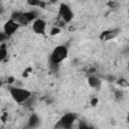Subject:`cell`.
<instances>
[{
    "instance_id": "obj_12",
    "label": "cell",
    "mask_w": 129,
    "mask_h": 129,
    "mask_svg": "<svg viewBox=\"0 0 129 129\" xmlns=\"http://www.w3.org/2000/svg\"><path fill=\"white\" fill-rule=\"evenodd\" d=\"M27 4L30 6H42L43 7V4L41 3L40 0H27Z\"/></svg>"
},
{
    "instance_id": "obj_13",
    "label": "cell",
    "mask_w": 129,
    "mask_h": 129,
    "mask_svg": "<svg viewBox=\"0 0 129 129\" xmlns=\"http://www.w3.org/2000/svg\"><path fill=\"white\" fill-rule=\"evenodd\" d=\"M59 32H60V28H59V27H53V28L50 30V35L54 36V35L59 34Z\"/></svg>"
},
{
    "instance_id": "obj_19",
    "label": "cell",
    "mask_w": 129,
    "mask_h": 129,
    "mask_svg": "<svg viewBox=\"0 0 129 129\" xmlns=\"http://www.w3.org/2000/svg\"><path fill=\"white\" fill-rule=\"evenodd\" d=\"M50 1H51V2H55L56 0H50Z\"/></svg>"
},
{
    "instance_id": "obj_5",
    "label": "cell",
    "mask_w": 129,
    "mask_h": 129,
    "mask_svg": "<svg viewBox=\"0 0 129 129\" xmlns=\"http://www.w3.org/2000/svg\"><path fill=\"white\" fill-rule=\"evenodd\" d=\"M19 27H20V24L10 18L9 20H7L5 22V24L3 26V32L9 37V36L13 35L19 29Z\"/></svg>"
},
{
    "instance_id": "obj_18",
    "label": "cell",
    "mask_w": 129,
    "mask_h": 129,
    "mask_svg": "<svg viewBox=\"0 0 129 129\" xmlns=\"http://www.w3.org/2000/svg\"><path fill=\"white\" fill-rule=\"evenodd\" d=\"M2 86V79H1V77H0V87Z\"/></svg>"
},
{
    "instance_id": "obj_1",
    "label": "cell",
    "mask_w": 129,
    "mask_h": 129,
    "mask_svg": "<svg viewBox=\"0 0 129 129\" xmlns=\"http://www.w3.org/2000/svg\"><path fill=\"white\" fill-rule=\"evenodd\" d=\"M10 96L16 103L22 104V103L27 102L31 98V93L26 89L13 87L10 89Z\"/></svg>"
},
{
    "instance_id": "obj_8",
    "label": "cell",
    "mask_w": 129,
    "mask_h": 129,
    "mask_svg": "<svg viewBox=\"0 0 129 129\" xmlns=\"http://www.w3.org/2000/svg\"><path fill=\"white\" fill-rule=\"evenodd\" d=\"M88 84L91 88H94L96 90H99L101 87V80L97 77H90L88 79Z\"/></svg>"
},
{
    "instance_id": "obj_4",
    "label": "cell",
    "mask_w": 129,
    "mask_h": 129,
    "mask_svg": "<svg viewBox=\"0 0 129 129\" xmlns=\"http://www.w3.org/2000/svg\"><path fill=\"white\" fill-rule=\"evenodd\" d=\"M58 15L59 17L63 20V22H71L73 17H74V14H73V11L71 9V7L64 3H61L59 5V8H58Z\"/></svg>"
},
{
    "instance_id": "obj_9",
    "label": "cell",
    "mask_w": 129,
    "mask_h": 129,
    "mask_svg": "<svg viewBox=\"0 0 129 129\" xmlns=\"http://www.w3.org/2000/svg\"><path fill=\"white\" fill-rule=\"evenodd\" d=\"M118 32H116V30H105L101 33L100 35V39L101 40H109L111 38H113Z\"/></svg>"
},
{
    "instance_id": "obj_14",
    "label": "cell",
    "mask_w": 129,
    "mask_h": 129,
    "mask_svg": "<svg viewBox=\"0 0 129 129\" xmlns=\"http://www.w3.org/2000/svg\"><path fill=\"white\" fill-rule=\"evenodd\" d=\"M7 38H8V36H7L4 32H0V44L3 43Z\"/></svg>"
},
{
    "instance_id": "obj_7",
    "label": "cell",
    "mask_w": 129,
    "mask_h": 129,
    "mask_svg": "<svg viewBox=\"0 0 129 129\" xmlns=\"http://www.w3.org/2000/svg\"><path fill=\"white\" fill-rule=\"evenodd\" d=\"M75 121H76V115L72 114V113H69V114H66L60 119V125L64 128H71Z\"/></svg>"
},
{
    "instance_id": "obj_2",
    "label": "cell",
    "mask_w": 129,
    "mask_h": 129,
    "mask_svg": "<svg viewBox=\"0 0 129 129\" xmlns=\"http://www.w3.org/2000/svg\"><path fill=\"white\" fill-rule=\"evenodd\" d=\"M69 51L64 45H57L53 48L50 54V61L54 64H58L68 57Z\"/></svg>"
},
{
    "instance_id": "obj_15",
    "label": "cell",
    "mask_w": 129,
    "mask_h": 129,
    "mask_svg": "<svg viewBox=\"0 0 129 129\" xmlns=\"http://www.w3.org/2000/svg\"><path fill=\"white\" fill-rule=\"evenodd\" d=\"M98 102H99V100H98L97 98H93V99L91 100V105H92V106H96V105L98 104Z\"/></svg>"
},
{
    "instance_id": "obj_16",
    "label": "cell",
    "mask_w": 129,
    "mask_h": 129,
    "mask_svg": "<svg viewBox=\"0 0 129 129\" xmlns=\"http://www.w3.org/2000/svg\"><path fill=\"white\" fill-rule=\"evenodd\" d=\"M121 82H118L119 83V85H121V86H124V87H127L128 86V83H127V81H125V80H120Z\"/></svg>"
},
{
    "instance_id": "obj_10",
    "label": "cell",
    "mask_w": 129,
    "mask_h": 129,
    "mask_svg": "<svg viewBox=\"0 0 129 129\" xmlns=\"http://www.w3.org/2000/svg\"><path fill=\"white\" fill-rule=\"evenodd\" d=\"M28 124H29L30 127H36L39 124V118H38V116L35 115V114L31 115L30 118H29V120H28Z\"/></svg>"
},
{
    "instance_id": "obj_6",
    "label": "cell",
    "mask_w": 129,
    "mask_h": 129,
    "mask_svg": "<svg viewBox=\"0 0 129 129\" xmlns=\"http://www.w3.org/2000/svg\"><path fill=\"white\" fill-rule=\"evenodd\" d=\"M31 28L36 34H43L46 28V22L41 18H36L32 21Z\"/></svg>"
},
{
    "instance_id": "obj_17",
    "label": "cell",
    "mask_w": 129,
    "mask_h": 129,
    "mask_svg": "<svg viewBox=\"0 0 129 129\" xmlns=\"http://www.w3.org/2000/svg\"><path fill=\"white\" fill-rule=\"evenodd\" d=\"M13 81H14V79H13V78H12V77H10V78H9V79H8V83H12V82H13Z\"/></svg>"
},
{
    "instance_id": "obj_11",
    "label": "cell",
    "mask_w": 129,
    "mask_h": 129,
    "mask_svg": "<svg viewBox=\"0 0 129 129\" xmlns=\"http://www.w3.org/2000/svg\"><path fill=\"white\" fill-rule=\"evenodd\" d=\"M7 56V49H6V45L4 43H2L0 45V61L3 60L5 57Z\"/></svg>"
},
{
    "instance_id": "obj_3",
    "label": "cell",
    "mask_w": 129,
    "mask_h": 129,
    "mask_svg": "<svg viewBox=\"0 0 129 129\" xmlns=\"http://www.w3.org/2000/svg\"><path fill=\"white\" fill-rule=\"evenodd\" d=\"M11 19L18 22L20 25L27 24L32 22L34 19H36V14L32 11L29 12H13L11 15Z\"/></svg>"
}]
</instances>
